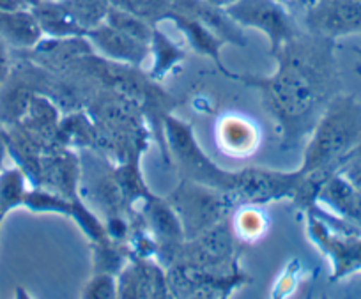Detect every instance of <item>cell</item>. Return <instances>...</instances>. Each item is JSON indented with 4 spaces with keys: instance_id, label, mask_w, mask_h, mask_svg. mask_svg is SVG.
Returning a JSON list of instances; mask_svg holds the SVG:
<instances>
[{
    "instance_id": "obj_1",
    "label": "cell",
    "mask_w": 361,
    "mask_h": 299,
    "mask_svg": "<svg viewBox=\"0 0 361 299\" xmlns=\"http://www.w3.org/2000/svg\"><path fill=\"white\" fill-rule=\"evenodd\" d=\"M336 41L300 30L271 57L273 75L253 76L232 73L231 80L259 90L262 105L275 121L282 147L289 149L310 135L328 102L338 92L340 75Z\"/></svg>"
},
{
    "instance_id": "obj_2",
    "label": "cell",
    "mask_w": 361,
    "mask_h": 299,
    "mask_svg": "<svg viewBox=\"0 0 361 299\" xmlns=\"http://www.w3.org/2000/svg\"><path fill=\"white\" fill-rule=\"evenodd\" d=\"M361 149V102L354 94L336 92L310 131L300 172L343 165Z\"/></svg>"
},
{
    "instance_id": "obj_3",
    "label": "cell",
    "mask_w": 361,
    "mask_h": 299,
    "mask_svg": "<svg viewBox=\"0 0 361 299\" xmlns=\"http://www.w3.org/2000/svg\"><path fill=\"white\" fill-rule=\"evenodd\" d=\"M163 128H165V142L170 159L177 163L180 179L193 181V183L231 193L234 197L238 170L228 172V170L218 166L204 152L193 135V128L185 121L177 119L170 114L166 116Z\"/></svg>"
},
{
    "instance_id": "obj_4",
    "label": "cell",
    "mask_w": 361,
    "mask_h": 299,
    "mask_svg": "<svg viewBox=\"0 0 361 299\" xmlns=\"http://www.w3.org/2000/svg\"><path fill=\"white\" fill-rule=\"evenodd\" d=\"M166 200L179 216L186 239L197 238L207 228L228 220L238 207L231 193L188 179H180Z\"/></svg>"
},
{
    "instance_id": "obj_5",
    "label": "cell",
    "mask_w": 361,
    "mask_h": 299,
    "mask_svg": "<svg viewBox=\"0 0 361 299\" xmlns=\"http://www.w3.org/2000/svg\"><path fill=\"white\" fill-rule=\"evenodd\" d=\"M225 11L243 29L262 32L269 39V55L301 30L282 0H235Z\"/></svg>"
},
{
    "instance_id": "obj_6",
    "label": "cell",
    "mask_w": 361,
    "mask_h": 299,
    "mask_svg": "<svg viewBox=\"0 0 361 299\" xmlns=\"http://www.w3.org/2000/svg\"><path fill=\"white\" fill-rule=\"evenodd\" d=\"M307 213V232L315 248L331 264V281H342L361 273V236L333 231L317 213Z\"/></svg>"
},
{
    "instance_id": "obj_7",
    "label": "cell",
    "mask_w": 361,
    "mask_h": 299,
    "mask_svg": "<svg viewBox=\"0 0 361 299\" xmlns=\"http://www.w3.org/2000/svg\"><path fill=\"white\" fill-rule=\"evenodd\" d=\"M300 179V170L282 172V170L248 166L238 170L234 198L238 206L241 204L267 206L279 200H293Z\"/></svg>"
},
{
    "instance_id": "obj_8",
    "label": "cell",
    "mask_w": 361,
    "mask_h": 299,
    "mask_svg": "<svg viewBox=\"0 0 361 299\" xmlns=\"http://www.w3.org/2000/svg\"><path fill=\"white\" fill-rule=\"evenodd\" d=\"M305 11L308 32L333 41L361 34V2L357 0H315Z\"/></svg>"
},
{
    "instance_id": "obj_9",
    "label": "cell",
    "mask_w": 361,
    "mask_h": 299,
    "mask_svg": "<svg viewBox=\"0 0 361 299\" xmlns=\"http://www.w3.org/2000/svg\"><path fill=\"white\" fill-rule=\"evenodd\" d=\"M166 271L151 257H130L117 274V298H166Z\"/></svg>"
},
{
    "instance_id": "obj_10",
    "label": "cell",
    "mask_w": 361,
    "mask_h": 299,
    "mask_svg": "<svg viewBox=\"0 0 361 299\" xmlns=\"http://www.w3.org/2000/svg\"><path fill=\"white\" fill-rule=\"evenodd\" d=\"M85 37L99 57L106 59V61L119 62V64L142 68V64L151 55V47L147 43H142L135 37H130L128 34L121 32V30L109 25L106 22L94 27V29L87 30Z\"/></svg>"
},
{
    "instance_id": "obj_11",
    "label": "cell",
    "mask_w": 361,
    "mask_h": 299,
    "mask_svg": "<svg viewBox=\"0 0 361 299\" xmlns=\"http://www.w3.org/2000/svg\"><path fill=\"white\" fill-rule=\"evenodd\" d=\"M172 11L199 20L202 25L213 30L225 44H234L239 48H245L248 44L245 29L228 16L225 8L211 4L207 0H173Z\"/></svg>"
},
{
    "instance_id": "obj_12",
    "label": "cell",
    "mask_w": 361,
    "mask_h": 299,
    "mask_svg": "<svg viewBox=\"0 0 361 299\" xmlns=\"http://www.w3.org/2000/svg\"><path fill=\"white\" fill-rule=\"evenodd\" d=\"M317 204L361 234V193L342 173L329 177L319 193Z\"/></svg>"
},
{
    "instance_id": "obj_13",
    "label": "cell",
    "mask_w": 361,
    "mask_h": 299,
    "mask_svg": "<svg viewBox=\"0 0 361 299\" xmlns=\"http://www.w3.org/2000/svg\"><path fill=\"white\" fill-rule=\"evenodd\" d=\"M216 144L231 158H248L259 149L260 130L243 116H224L216 124Z\"/></svg>"
},
{
    "instance_id": "obj_14",
    "label": "cell",
    "mask_w": 361,
    "mask_h": 299,
    "mask_svg": "<svg viewBox=\"0 0 361 299\" xmlns=\"http://www.w3.org/2000/svg\"><path fill=\"white\" fill-rule=\"evenodd\" d=\"M166 20L172 22L180 32L185 34L186 41H188V44L192 47L193 51L211 59V61L214 62V66L218 68V71L224 76H227V78H231L232 71L224 64V61H221V48L225 47V43L213 32V30H209L206 25H202L199 20L192 18V16L180 15V13L170 11Z\"/></svg>"
},
{
    "instance_id": "obj_15",
    "label": "cell",
    "mask_w": 361,
    "mask_h": 299,
    "mask_svg": "<svg viewBox=\"0 0 361 299\" xmlns=\"http://www.w3.org/2000/svg\"><path fill=\"white\" fill-rule=\"evenodd\" d=\"M44 37L32 9H16V11H0V39L11 50H32Z\"/></svg>"
},
{
    "instance_id": "obj_16",
    "label": "cell",
    "mask_w": 361,
    "mask_h": 299,
    "mask_svg": "<svg viewBox=\"0 0 361 299\" xmlns=\"http://www.w3.org/2000/svg\"><path fill=\"white\" fill-rule=\"evenodd\" d=\"M34 16L39 23L41 30L48 37H73L85 36V30L71 13L69 6L64 2H51L43 0L41 4L32 8Z\"/></svg>"
},
{
    "instance_id": "obj_17",
    "label": "cell",
    "mask_w": 361,
    "mask_h": 299,
    "mask_svg": "<svg viewBox=\"0 0 361 299\" xmlns=\"http://www.w3.org/2000/svg\"><path fill=\"white\" fill-rule=\"evenodd\" d=\"M149 47H151V55L149 57H152V64L149 68V71L145 73L154 82L165 80L170 73L176 71L186 61L185 48H180L176 41L170 39L158 27H154V32H152V39L149 43Z\"/></svg>"
},
{
    "instance_id": "obj_18",
    "label": "cell",
    "mask_w": 361,
    "mask_h": 299,
    "mask_svg": "<svg viewBox=\"0 0 361 299\" xmlns=\"http://www.w3.org/2000/svg\"><path fill=\"white\" fill-rule=\"evenodd\" d=\"M29 184V177L18 165L0 170V220H4L16 207H23Z\"/></svg>"
},
{
    "instance_id": "obj_19",
    "label": "cell",
    "mask_w": 361,
    "mask_h": 299,
    "mask_svg": "<svg viewBox=\"0 0 361 299\" xmlns=\"http://www.w3.org/2000/svg\"><path fill=\"white\" fill-rule=\"evenodd\" d=\"M262 206L241 204L231 216V227L239 243H255L266 234L267 218L260 209Z\"/></svg>"
},
{
    "instance_id": "obj_20",
    "label": "cell",
    "mask_w": 361,
    "mask_h": 299,
    "mask_svg": "<svg viewBox=\"0 0 361 299\" xmlns=\"http://www.w3.org/2000/svg\"><path fill=\"white\" fill-rule=\"evenodd\" d=\"M110 4L145 20L151 25H159L172 11L173 0H110Z\"/></svg>"
},
{
    "instance_id": "obj_21",
    "label": "cell",
    "mask_w": 361,
    "mask_h": 299,
    "mask_svg": "<svg viewBox=\"0 0 361 299\" xmlns=\"http://www.w3.org/2000/svg\"><path fill=\"white\" fill-rule=\"evenodd\" d=\"M109 25L116 27L117 30L121 32L128 34L130 37H135V39L142 41V43H151L152 39V32H154V27L158 25H151L145 20L138 18V16L131 15V13L124 11V9L116 8V6L110 4L109 15H106L105 20Z\"/></svg>"
},
{
    "instance_id": "obj_22",
    "label": "cell",
    "mask_w": 361,
    "mask_h": 299,
    "mask_svg": "<svg viewBox=\"0 0 361 299\" xmlns=\"http://www.w3.org/2000/svg\"><path fill=\"white\" fill-rule=\"evenodd\" d=\"M75 18L83 30H90L105 23L110 9V0H66Z\"/></svg>"
},
{
    "instance_id": "obj_23",
    "label": "cell",
    "mask_w": 361,
    "mask_h": 299,
    "mask_svg": "<svg viewBox=\"0 0 361 299\" xmlns=\"http://www.w3.org/2000/svg\"><path fill=\"white\" fill-rule=\"evenodd\" d=\"M83 298H117V276L110 273H94L82 291Z\"/></svg>"
},
{
    "instance_id": "obj_24",
    "label": "cell",
    "mask_w": 361,
    "mask_h": 299,
    "mask_svg": "<svg viewBox=\"0 0 361 299\" xmlns=\"http://www.w3.org/2000/svg\"><path fill=\"white\" fill-rule=\"evenodd\" d=\"M338 172L361 193V149L340 166Z\"/></svg>"
},
{
    "instance_id": "obj_25",
    "label": "cell",
    "mask_w": 361,
    "mask_h": 299,
    "mask_svg": "<svg viewBox=\"0 0 361 299\" xmlns=\"http://www.w3.org/2000/svg\"><path fill=\"white\" fill-rule=\"evenodd\" d=\"M11 68V48L0 39V87L4 85V82L8 80Z\"/></svg>"
},
{
    "instance_id": "obj_26",
    "label": "cell",
    "mask_w": 361,
    "mask_h": 299,
    "mask_svg": "<svg viewBox=\"0 0 361 299\" xmlns=\"http://www.w3.org/2000/svg\"><path fill=\"white\" fill-rule=\"evenodd\" d=\"M29 8L25 0H0V11H16Z\"/></svg>"
},
{
    "instance_id": "obj_27",
    "label": "cell",
    "mask_w": 361,
    "mask_h": 299,
    "mask_svg": "<svg viewBox=\"0 0 361 299\" xmlns=\"http://www.w3.org/2000/svg\"><path fill=\"white\" fill-rule=\"evenodd\" d=\"M6 154H8V149H6L4 137H2V126H0V170L4 169V166H2V163H4V156Z\"/></svg>"
},
{
    "instance_id": "obj_28",
    "label": "cell",
    "mask_w": 361,
    "mask_h": 299,
    "mask_svg": "<svg viewBox=\"0 0 361 299\" xmlns=\"http://www.w3.org/2000/svg\"><path fill=\"white\" fill-rule=\"evenodd\" d=\"M282 2H290V4H296V6H301V8L307 9L308 6H312L315 2V0H282Z\"/></svg>"
},
{
    "instance_id": "obj_29",
    "label": "cell",
    "mask_w": 361,
    "mask_h": 299,
    "mask_svg": "<svg viewBox=\"0 0 361 299\" xmlns=\"http://www.w3.org/2000/svg\"><path fill=\"white\" fill-rule=\"evenodd\" d=\"M207 2L220 6V8H227L228 4H232V2H235V0H207Z\"/></svg>"
},
{
    "instance_id": "obj_30",
    "label": "cell",
    "mask_w": 361,
    "mask_h": 299,
    "mask_svg": "<svg viewBox=\"0 0 361 299\" xmlns=\"http://www.w3.org/2000/svg\"><path fill=\"white\" fill-rule=\"evenodd\" d=\"M25 2H27V6H29V9H32V8H36L37 4H41L43 0H25Z\"/></svg>"
},
{
    "instance_id": "obj_31",
    "label": "cell",
    "mask_w": 361,
    "mask_h": 299,
    "mask_svg": "<svg viewBox=\"0 0 361 299\" xmlns=\"http://www.w3.org/2000/svg\"><path fill=\"white\" fill-rule=\"evenodd\" d=\"M353 51L357 55V57H360V64H357V68H356L357 73H360L361 71V48H353Z\"/></svg>"
},
{
    "instance_id": "obj_32",
    "label": "cell",
    "mask_w": 361,
    "mask_h": 299,
    "mask_svg": "<svg viewBox=\"0 0 361 299\" xmlns=\"http://www.w3.org/2000/svg\"><path fill=\"white\" fill-rule=\"evenodd\" d=\"M51 2H64V0H51Z\"/></svg>"
},
{
    "instance_id": "obj_33",
    "label": "cell",
    "mask_w": 361,
    "mask_h": 299,
    "mask_svg": "<svg viewBox=\"0 0 361 299\" xmlns=\"http://www.w3.org/2000/svg\"><path fill=\"white\" fill-rule=\"evenodd\" d=\"M2 221H4V220H0V225H2Z\"/></svg>"
},
{
    "instance_id": "obj_34",
    "label": "cell",
    "mask_w": 361,
    "mask_h": 299,
    "mask_svg": "<svg viewBox=\"0 0 361 299\" xmlns=\"http://www.w3.org/2000/svg\"><path fill=\"white\" fill-rule=\"evenodd\" d=\"M357 2H361V0H357Z\"/></svg>"
}]
</instances>
